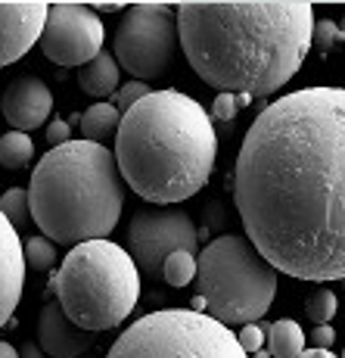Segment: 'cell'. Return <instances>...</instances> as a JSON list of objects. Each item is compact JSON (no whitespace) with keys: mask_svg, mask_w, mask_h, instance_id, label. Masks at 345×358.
Returning <instances> with one entry per match:
<instances>
[{"mask_svg":"<svg viewBox=\"0 0 345 358\" xmlns=\"http://www.w3.org/2000/svg\"><path fill=\"white\" fill-rule=\"evenodd\" d=\"M237 343L243 346V352H246V355L258 352V349L265 346V327H258V324H246V327L237 334Z\"/></svg>","mask_w":345,"mask_h":358,"instance_id":"cell-26","label":"cell"},{"mask_svg":"<svg viewBox=\"0 0 345 358\" xmlns=\"http://www.w3.org/2000/svg\"><path fill=\"white\" fill-rule=\"evenodd\" d=\"M25 284V250L16 228L0 212V327L10 324Z\"/></svg>","mask_w":345,"mask_h":358,"instance_id":"cell-14","label":"cell"},{"mask_svg":"<svg viewBox=\"0 0 345 358\" xmlns=\"http://www.w3.org/2000/svg\"><path fill=\"white\" fill-rule=\"evenodd\" d=\"M25 262L34 271H50L57 265V243H50L47 237H31L25 243Z\"/></svg>","mask_w":345,"mask_h":358,"instance_id":"cell-22","label":"cell"},{"mask_svg":"<svg viewBox=\"0 0 345 358\" xmlns=\"http://www.w3.org/2000/svg\"><path fill=\"white\" fill-rule=\"evenodd\" d=\"M106 358H249L230 327L193 308L143 315L112 343Z\"/></svg>","mask_w":345,"mask_h":358,"instance_id":"cell-7","label":"cell"},{"mask_svg":"<svg viewBox=\"0 0 345 358\" xmlns=\"http://www.w3.org/2000/svg\"><path fill=\"white\" fill-rule=\"evenodd\" d=\"M78 85L85 94H91L100 103H106V97H115L119 91V63L112 53L100 50L91 63H85L78 69Z\"/></svg>","mask_w":345,"mask_h":358,"instance_id":"cell-15","label":"cell"},{"mask_svg":"<svg viewBox=\"0 0 345 358\" xmlns=\"http://www.w3.org/2000/svg\"><path fill=\"white\" fill-rule=\"evenodd\" d=\"M299 358H336L330 349H308V352H302Z\"/></svg>","mask_w":345,"mask_h":358,"instance_id":"cell-30","label":"cell"},{"mask_svg":"<svg viewBox=\"0 0 345 358\" xmlns=\"http://www.w3.org/2000/svg\"><path fill=\"white\" fill-rule=\"evenodd\" d=\"M342 358H345V349H342Z\"/></svg>","mask_w":345,"mask_h":358,"instance_id":"cell-36","label":"cell"},{"mask_svg":"<svg viewBox=\"0 0 345 358\" xmlns=\"http://www.w3.org/2000/svg\"><path fill=\"white\" fill-rule=\"evenodd\" d=\"M103 22L85 3H50L41 31V50L57 66H85L103 50Z\"/></svg>","mask_w":345,"mask_h":358,"instance_id":"cell-10","label":"cell"},{"mask_svg":"<svg viewBox=\"0 0 345 358\" xmlns=\"http://www.w3.org/2000/svg\"><path fill=\"white\" fill-rule=\"evenodd\" d=\"M147 94H149V85H147V81H128L125 87H119V91H115V109L125 115L128 109L137 106V103L147 97Z\"/></svg>","mask_w":345,"mask_h":358,"instance_id":"cell-25","label":"cell"},{"mask_svg":"<svg viewBox=\"0 0 345 358\" xmlns=\"http://www.w3.org/2000/svg\"><path fill=\"white\" fill-rule=\"evenodd\" d=\"M19 358H47L41 352V346H34V343H25L22 349H19Z\"/></svg>","mask_w":345,"mask_h":358,"instance_id":"cell-29","label":"cell"},{"mask_svg":"<svg viewBox=\"0 0 345 358\" xmlns=\"http://www.w3.org/2000/svg\"><path fill=\"white\" fill-rule=\"evenodd\" d=\"M128 246V256L134 259L137 271H143L147 278H159L171 252L184 250L196 256L199 231L190 215L177 209H143L131 218Z\"/></svg>","mask_w":345,"mask_h":358,"instance_id":"cell-9","label":"cell"},{"mask_svg":"<svg viewBox=\"0 0 345 358\" xmlns=\"http://www.w3.org/2000/svg\"><path fill=\"white\" fill-rule=\"evenodd\" d=\"M0 358H19V352L10 346V343H3V340H0Z\"/></svg>","mask_w":345,"mask_h":358,"instance_id":"cell-31","label":"cell"},{"mask_svg":"<svg viewBox=\"0 0 345 358\" xmlns=\"http://www.w3.org/2000/svg\"><path fill=\"white\" fill-rule=\"evenodd\" d=\"M336 308H339V299H336L333 290H314L305 299V315L314 321V324H330Z\"/></svg>","mask_w":345,"mask_h":358,"instance_id":"cell-21","label":"cell"},{"mask_svg":"<svg viewBox=\"0 0 345 358\" xmlns=\"http://www.w3.org/2000/svg\"><path fill=\"white\" fill-rule=\"evenodd\" d=\"M162 278H165V284H171V287H187L190 280H196V256L184 252V250L171 252L162 265Z\"/></svg>","mask_w":345,"mask_h":358,"instance_id":"cell-19","label":"cell"},{"mask_svg":"<svg viewBox=\"0 0 345 358\" xmlns=\"http://www.w3.org/2000/svg\"><path fill=\"white\" fill-rule=\"evenodd\" d=\"M0 212H3V218L13 224V228L25 224V222H29V215H31L29 190H25V187H10L3 196H0Z\"/></svg>","mask_w":345,"mask_h":358,"instance_id":"cell-20","label":"cell"},{"mask_svg":"<svg viewBox=\"0 0 345 358\" xmlns=\"http://www.w3.org/2000/svg\"><path fill=\"white\" fill-rule=\"evenodd\" d=\"M233 199L274 271L345 280V87H305L261 109L240 147Z\"/></svg>","mask_w":345,"mask_h":358,"instance_id":"cell-1","label":"cell"},{"mask_svg":"<svg viewBox=\"0 0 345 358\" xmlns=\"http://www.w3.org/2000/svg\"><path fill=\"white\" fill-rule=\"evenodd\" d=\"M196 287L209 318L224 327H246L271 308L277 296V271L249 237L224 234L199 252Z\"/></svg>","mask_w":345,"mask_h":358,"instance_id":"cell-6","label":"cell"},{"mask_svg":"<svg viewBox=\"0 0 345 358\" xmlns=\"http://www.w3.org/2000/svg\"><path fill=\"white\" fill-rule=\"evenodd\" d=\"M47 10L50 3H41V0H19V3L0 0V66L22 59L38 44Z\"/></svg>","mask_w":345,"mask_h":358,"instance_id":"cell-11","label":"cell"},{"mask_svg":"<svg viewBox=\"0 0 345 358\" xmlns=\"http://www.w3.org/2000/svg\"><path fill=\"white\" fill-rule=\"evenodd\" d=\"M122 113L115 109V103H94L91 109L81 113V134L91 143H103L112 134H119Z\"/></svg>","mask_w":345,"mask_h":358,"instance_id":"cell-17","label":"cell"},{"mask_svg":"<svg viewBox=\"0 0 345 358\" xmlns=\"http://www.w3.org/2000/svg\"><path fill=\"white\" fill-rule=\"evenodd\" d=\"M38 346L44 355L53 358H81L94 346V334L72 324L68 315L63 312V306L57 299H50L41 308L38 318Z\"/></svg>","mask_w":345,"mask_h":358,"instance_id":"cell-13","label":"cell"},{"mask_svg":"<svg viewBox=\"0 0 345 358\" xmlns=\"http://www.w3.org/2000/svg\"><path fill=\"white\" fill-rule=\"evenodd\" d=\"M96 10L100 13H119V10H125L122 3H96Z\"/></svg>","mask_w":345,"mask_h":358,"instance_id":"cell-32","label":"cell"},{"mask_svg":"<svg viewBox=\"0 0 345 358\" xmlns=\"http://www.w3.org/2000/svg\"><path fill=\"white\" fill-rule=\"evenodd\" d=\"M249 103H252L249 94H218L215 103H212V119L230 122V119H237V113L246 109Z\"/></svg>","mask_w":345,"mask_h":358,"instance_id":"cell-23","label":"cell"},{"mask_svg":"<svg viewBox=\"0 0 345 358\" xmlns=\"http://www.w3.org/2000/svg\"><path fill=\"white\" fill-rule=\"evenodd\" d=\"M177 19L168 3H131L112 34L115 63L125 66L134 81L162 78L177 53Z\"/></svg>","mask_w":345,"mask_h":358,"instance_id":"cell-8","label":"cell"},{"mask_svg":"<svg viewBox=\"0 0 345 358\" xmlns=\"http://www.w3.org/2000/svg\"><path fill=\"white\" fill-rule=\"evenodd\" d=\"M342 290H345V280H342Z\"/></svg>","mask_w":345,"mask_h":358,"instance_id":"cell-35","label":"cell"},{"mask_svg":"<svg viewBox=\"0 0 345 358\" xmlns=\"http://www.w3.org/2000/svg\"><path fill=\"white\" fill-rule=\"evenodd\" d=\"M3 119L13 125V131H34L47 122V115L53 113V94L38 75H22L13 78L0 100Z\"/></svg>","mask_w":345,"mask_h":358,"instance_id":"cell-12","label":"cell"},{"mask_svg":"<svg viewBox=\"0 0 345 358\" xmlns=\"http://www.w3.org/2000/svg\"><path fill=\"white\" fill-rule=\"evenodd\" d=\"M265 336H267V352L271 358H299L305 352V343L308 336L302 334V327L295 321L283 318V321H274V324L265 327Z\"/></svg>","mask_w":345,"mask_h":358,"instance_id":"cell-16","label":"cell"},{"mask_svg":"<svg viewBox=\"0 0 345 358\" xmlns=\"http://www.w3.org/2000/svg\"><path fill=\"white\" fill-rule=\"evenodd\" d=\"M249 358H271V352H267V349H258V352H252Z\"/></svg>","mask_w":345,"mask_h":358,"instance_id":"cell-33","label":"cell"},{"mask_svg":"<svg viewBox=\"0 0 345 358\" xmlns=\"http://www.w3.org/2000/svg\"><path fill=\"white\" fill-rule=\"evenodd\" d=\"M34 159V141L25 131H6L0 134V165L10 171L25 169Z\"/></svg>","mask_w":345,"mask_h":358,"instance_id":"cell-18","label":"cell"},{"mask_svg":"<svg viewBox=\"0 0 345 358\" xmlns=\"http://www.w3.org/2000/svg\"><path fill=\"white\" fill-rule=\"evenodd\" d=\"M308 340H311L314 349H330V346H333V340H336V330L330 327V324H317Z\"/></svg>","mask_w":345,"mask_h":358,"instance_id":"cell-28","label":"cell"},{"mask_svg":"<svg viewBox=\"0 0 345 358\" xmlns=\"http://www.w3.org/2000/svg\"><path fill=\"white\" fill-rule=\"evenodd\" d=\"M218 137L203 103L181 91H149L122 115L115 162L122 181L156 206L184 203L205 187Z\"/></svg>","mask_w":345,"mask_h":358,"instance_id":"cell-3","label":"cell"},{"mask_svg":"<svg viewBox=\"0 0 345 358\" xmlns=\"http://www.w3.org/2000/svg\"><path fill=\"white\" fill-rule=\"evenodd\" d=\"M342 41V31L336 22H330V19H321V22H314L311 29V44L321 47V53H330L336 44Z\"/></svg>","mask_w":345,"mask_h":358,"instance_id":"cell-24","label":"cell"},{"mask_svg":"<svg viewBox=\"0 0 345 358\" xmlns=\"http://www.w3.org/2000/svg\"><path fill=\"white\" fill-rule=\"evenodd\" d=\"M125 206L115 153L103 143L68 141L41 156L31 171L29 209L50 243L78 246L106 240Z\"/></svg>","mask_w":345,"mask_h":358,"instance_id":"cell-4","label":"cell"},{"mask_svg":"<svg viewBox=\"0 0 345 358\" xmlns=\"http://www.w3.org/2000/svg\"><path fill=\"white\" fill-rule=\"evenodd\" d=\"M50 290L72 324L91 334L119 327L140 299V271L112 240H87L66 252Z\"/></svg>","mask_w":345,"mask_h":358,"instance_id":"cell-5","label":"cell"},{"mask_svg":"<svg viewBox=\"0 0 345 358\" xmlns=\"http://www.w3.org/2000/svg\"><path fill=\"white\" fill-rule=\"evenodd\" d=\"M339 31H342V38H345V16L339 19Z\"/></svg>","mask_w":345,"mask_h":358,"instance_id":"cell-34","label":"cell"},{"mask_svg":"<svg viewBox=\"0 0 345 358\" xmlns=\"http://www.w3.org/2000/svg\"><path fill=\"white\" fill-rule=\"evenodd\" d=\"M177 41L187 63L221 94L267 97L302 69L314 13L299 0L177 3Z\"/></svg>","mask_w":345,"mask_h":358,"instance_id":"cell-2","label":"cell"},{"mask_svg":"<svg viewBox=\"0 0 345 358\" xmlns=\"http://www.w3.org/2000/svg\"><path fill=\"white\" fill-rule=\"evenodd\" d=\"M47 141H50L53 147H63V143L72 141V125H68V122H50V125H47Z\"/></svg>","mask_w":345,"mask_h":358,"instance_id":"cell-27","label":"cell"}]
</instances>
